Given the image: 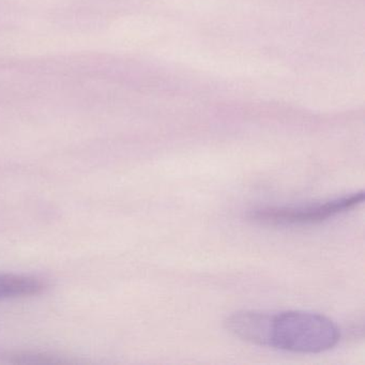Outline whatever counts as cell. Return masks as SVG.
Returning <instances> with one entry per match:
<instances>
[{"label":"cell","instance_id":"obj_1","mask_svg":"<svg viewBox=\"0 0 365 365\" xmlns=\"http://www.w3.org/2000/svg\"><path fill=\"white\" fill-rule=\"evenodd\" d=\"M225 327L241 341L297 354H320L332 349L341 331L326 316L305 311H239Z\"/></svg>","mask_w":365,"mask_h":365},{"label":"cell","instance_id":"obj_2","mask_svg":"<svg viewBox=\"0 0 365 365\" xmlns=\"http://www.w3.org/2000/svg\"><path fill=\"white\" fill-rule=\"evenodd\" d=\"M364 200V192L290 207H264L250 211L247 217L256 223L269 226H302L322 223L351 210Z\"/></svg>","mask_w":365,"mask_h":365},{"label":"cell","instance_id":"obj_3","mask_svg":"<svg viewBox=\"0 0 365 365\" xmlns=\"http://www.w3.org/2000/svg\"><path fill=\"white\" fill-rule=\"evenodd\" d=\"M42 279L25 275L0 274V300L37 296L46 290Z\"/></svg>","mask_w":365,"mask_h":365},{"label":"cell","instance_id":"obj_4","mask_svg":"<svg viewBox=\"0 0 365 365\" xmlns=\"http://www.w3.org/2000/svg\"><path fill=\"white\" fill-rule=\"evenodd\" d=\"M0 360L12 364H76L80 360L56 356L46 352L14 351L0 354Z\"/></svg>","mask_w":365,"mask_h":365}]
</instances>
